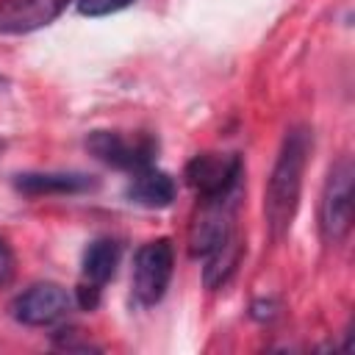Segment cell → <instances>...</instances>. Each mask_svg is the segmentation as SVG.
I'll list each match as a JSON object with an SVG mask.
<instances>
[{"label":"cell","instance_id":"obj_1","mask_svg":"<svg viewBox=\"0 0 355 355\" xmlns=\"http://www.w3.org/2000/svg\"><path fill=\"white\" fill-rule=\"evenodd\" d=\"M311 153V130L305 125H297L286 130L277 161L272 166L266 194H263V214H266V227L272 239H283L294 222L297 205H300V191H302V175Z\"/></svg>","mask_w":355,"mask_h":355},{"label":"cell","instance_id":"obj_2","mask_svg":"<svg viewBox=\"0 0 355 355\" xmlns=\"http://www.w3.org/2000/svg\"><path fill=\"white\" fill-rule=\"evenodd\" d=\"M352 194H355V169L349 158H338L324 180L322 205H319V230L327 244L347 239L352 227Z\"/></svg>","mask_w":355,"mask_h":355},{"label":"cell","instance_id":"obj_3","mask_svg":"<svg viewBox=\"0 0 355 355\" xmlns=\"http://www.w3.org/2000/svg\"><path fill=\"white\" fill-rule=\"evenodd\" d=\"M241 169L244 166L236 153H202L186 164V183L202 200H219L236 194Z\"/></svg>","mask_w":355,"mask_h":355},{"label":"cell","instance_id":"obj_4","mask_svg":"<svg viewBox=\"0 0 355 355\" xmlns=\"http://www.w3.org/2000/svg\"><path fill=\"white\" fill-rule=\"evenodd\" d=\"M175 266V250L169 239L147 241L133 261V294L141 305H155L172 280Z\"/></svg>","mask_w":355,"mask_h":355},{"label":"cell","instance_id":"obj_5","mask_svg":"<svg viewBox=\"0 0 355 355\" xmlns=\"http://www.w3.org/2000/svg\"><path fill=\"white\" fill-rule=\"evenodd\" d=\"M86 150L108 166L128 169V172H141V169L153 166L155 141L147 139V136H141L136 141H128L116 130H94L86 139Z\"/></svg>","mask_w":355,"mask_h":355},{"label":"cell","instance_id":"obj_6","mask_svg":"<svg viewBox=\"0 0 355 355\" xmlns=\"http://www.w3.org/2000/svg\"><path fill=\"white\" fill-rule=\"evenodd\" d=\"M69 308H72V294L58 283H33L11 302L14 319L28 327L53 324L64 319Z\"/></svg>","mask_w":355,"mask_h":355},{"label":"cell","instance_id":"obj_7","mask_svg":"<svg viewBox=\"0 0 355 355\" xmlns=\"http://www.w3.org/2000/svg\"><path fill=\"white\" fill-rule=\"evenodd\" d=\"M233 233V194L219 200H202V211L189 227V252L194 258L211 255Z\"/></svg>","mask_w":355,"mask_h":355},{"label":"cell","instance_id":"obj_8","mask_svg":"<svg viewBox=\"0 0 355 355\" xmlns=\"http://www.w3.org/2000/svg\"><path fill=\"white\" fill-rule=\"evenodd\" d=\"M69 0H3L0 3V31L3 33H28L42 25H50Z\"/></svg>","mask_w":355,"mask_h":355},{"label":"cell","instance_id":"obj_9","mask_svg":"<svg viewBox=\"0 0 355 355\" xmlns=\"http://www.w3.org/2000/svg\"><path fill=\"white\" fill-rule=\"evenodd\" d=\"M14 186L25 194H78L92 189L94 180L80 172H25L17 175Z\"/></svg>","mask_w":355,"mask_h":355},{"label":"cell","instance_id":"obj_10","mask_svg":"<svg viewBox=\"0 0 355 355\" xmlns=\"http://www.w3.org/2000/svg\"><path fill=\"white\" fill-rule=\"evenodd\" d=\"M128 197H130V202L144 205V208H166L175 200V180L166 172L147 166L141 172H133Z\"/></svg>","mask_w":355,"mask_h":355},{"label":"cell","instance_id":"obj_11","mask_svg":"<svg viewBox=\"0 0 355 355\" xmlns=\"http://www.w3.org/2000/svg\"><path fill=\"white\" fill-rule=\"evenodd\" d=\"M244 255V244L239 241L236 233H230L225 239V244H219L211 255H205V269H202V283L205 288H219L227 283V277L236 272L239 261Z\"/></svg>","mask_w":355,"mask_h":355},{"label":"cell","instance_id":"obj_12","mask_svg":"<svg viewBox=\"0 0 355 355\" xmlns=\"http://www.w3.org/2000/svg\"><path fill=\"white\" fill-rule=\"evenodd\" d=\"M116 263H119V244L114 239H97L83 252V275L89 283L103 286L105 280H111Z\"/></svg>","mask_w":355,"mask_h":355},{"label":"cell","instance_id":"obj_13","mask_svg":"<svg viewBox=\"0 0 355 355\" xmlns=\"http://www.w3.org/2000/svg\"><path fill=\"white\" fill-rule=\"evenodd\" d=\"M136 0H78V11L83 17H105L114 11H122L128 6H133Z\"/></svg>","mask_w":355,"mask_h":355},{"label":"cell","instance_id":"obj_14","mask_svg":"<svg viewBox=\"0 0 355 355\" xmlns=\"http://www.w3.org/2000/svg\"><path fill=\"white\" fill-rule=\"evenodd\" d=\"M14 277V252L6 244V239H0V286H6Z\"/></svg>","mask_w":355,"mask_h":355},{"label":"cell","instance_id":"obj_15","mask_svg":"<svg viewBox=\"0 0 355 355\" xmlns=\"http://www.w3.org/2000/svg\"><path fill=\"white\" fill-rule=\"evenodd\" d=\"M78 305L83 311H94L100 305V286L97 283H89V286H80L78 288Z\"/></svg>","mask_w":355,"mask_h":355},{"label":"cell","instance_id":"obj_16","mask_svg":"<svg viewBox=\"0 0 355 355\" xmlns=\"http://www.w3.org/2000/svg\"><path fill=\"white\" fill-rule=\"evenodd\" d=\"M275 313H277V305H275L272 300H258V302H252V319L269 322V319H275Z\"/></svg>","mask_w":355,"mask_h":355}]
</instances>
